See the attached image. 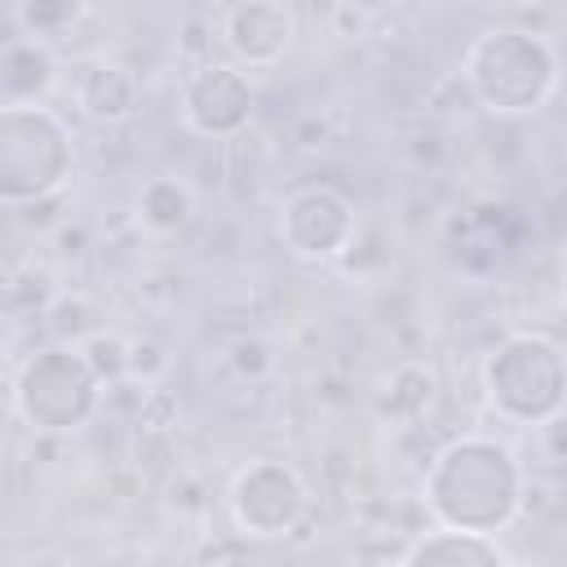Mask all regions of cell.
I'll return each mask as SVG.
<instances>
[{
	"label": "cell",
	"instance_id": "4",
	"mask_svg": "<svg viewBox=\"0 0 567 567\" xmlns=\"http://www.w3.org/2000/svg\"><path fill=\"white\" fill-rule=\"evenodd\" d=\"M487 399L509 421H545L563 408V354L545 337H509L483 368Z\"/></svg>",
	"mask_w": 567,
	"mask_h": 567
},
{
	"label": "cell",
	"instance_id": "11",
	"mask_svg": "<svg viewBox=\"0 0 567 567\" xmlns=\"http://www.w3.org/2000/svg\"><path fill=\"white\" fill-rule=\"evenodd\" d=\"M399 563L425 567V563H470V567H501L505 549L487 532H465V527H439L430 536H416Z\"/></svg>",
	"mask_w": 567,
	"mask_h": 567
},
{
	"label": "cell",
	"instance_id": "26",
	"mask_svg": "<svg viewBox=\"0 0 567 567\" xmlns=\"http://www.w3.org/2000/svg\"><path fill=\"white\" fill-rule=\"evenodd\" d=\"M58 239L66 244V252H84V239H89V235H84V226H62V221H58Z\"/></svg>",
	"mask_w": 567,
	"mask_h": 567
},
{
	"label": "cell",
	"instance_id": "6",
	"mask_svg": "<svg viewBox=\"0 0 567 567\" xmlns=\"http://www.w3.org/2000/svg\"><path fill=\"white\" fill-rule=\"evenodd\" d=\"M230 514L244 536H288L306 518V487L279 461H252L230 487Z\"/></svg>",
	"mask_w": 567,
	"mask_h": 567
},
{
	"label": "cell",
	"instance_id": "24",
	"mask_svg": "<svg viewBox=\"0 0 567 567\" xmlns=\"http://www.w3.org/2000/svg\"><path fill=\"white\" fill-rule=\"evenodd\" d=\"M208 49H213V27L199 22V18H190V22L182 27V53H186V58H204Z\"/></svg>",
	"mask_w": 567,
	"mask_h": 567
},
{
	"label": "cell",
	"instance_id": "15",
	"mask_svg": "<svg viewBox=\"0 0 567 567\" xmlns=\"http://www.w3.org/2000/svg\"><path fill=\"white\" fill-rule=\"evenodd\" d=\"M0 71H4V84H9L13 97H35L49 84V75H53L49 53L40 44H31V40L27 44H9L0 53Z\"/></svg>",
	"mask_w": 567,
	"mask_h": 567
},
{
	"label": "cell",
	"instance_id": "9",
	"mask_svg": "<svg viewBox=\"0 0 567 567\" xmlns=\"http://www.w3.org/2000/svg\"><path fill=\"white\" fill-rule=\"evenodd\" d=\"M226 49L248 66H275L292 44V13L284 0H239L221 22Z\"/></svg>",
	"mask_w": 567,
	"mask_h": 567
},
{
	"label": "cell",
	"instance_id": "1",
	"mask_svg": "<svg viewBox=\"0 0 567 567\" xmlns=\"http://www.w3.org/2000/svg\"><path fill=\"white\" fill-rule=\"evenodd\" d=\"M425 501L443 527L496 532L523 505V474L514 452L492 439H461L443 447L425 478Z\"/></svg>",
	"mask_w": 567,
	"mask_h": 567
},
{
	"label": "cell",
	"instance_id": "27",
	"mask_svg": "<svg viewBox=\"0 0 567 567\" xmlns=\"http://www.w3.org/2000/svg\"><path fill=\"white\" fill-rule=\"evenodd\" d=\"M4 288H9V270H0V297H4Z\"/></svg>",
	"mask_w": 567,
	"mask_h": 567
},
{
	"label": "cell",
	"instance_id": "3",
	"mask_svg": "<svg viewBox=\"0 0 567 567\" xmlns=\"http://www.w3.org/2000/svg\"><path fill=\"white\" fill-rule=\"evenodd\" d=\"M66 173V133L49 111L13 106L0 111V199L31 204L62 190Z\"/></svg>",
	"mask_w": 567,
	"mask_h": 567
},
{
	"label": "cell",
	"instance_id": "2",
	"mask_svg": "<svg viewBox=\"0 0 567 567\" xmlns=\"http://www.w3.org/2000/svg\"><path fill=\"white\" fill-rule=\"evenodd\" d=\"M465 84L474 106L487 111H536L558 80L554 49L532 31H487L465 58Z\"/></svg>",
	"mask_w": 567,
	"mask_h": 567
},
{
	"label": "cell",
	"instance_id": "18",
	"mask_svg": "<svg viewBox=\"0 0 567 567\" xmlns=\"http://www.w3.org/2000/svg\"><path fill=\"white\" fill-rule=\"evenodd\" d=\"M75 350L84 354V363L93 368L97 381H115V377H124V337H120V332H102V328H93L84 341H75Z\"/></svg>",
	"mask_w": 567,
	"mask_h": 567
},
{
	"label": "cell",
	"instance_id": "14",
	"mask_svg": "<svg viewBox=\"0 0 567 567\" xmlns=\"http://www.w3.org/2000/svg\"><path fill=\"white\" fill-rule=\"evenodd\" d=\"M80 13H84L80 0H18V31L31 44H49V40L71 35Z\"/></svg>",
	"mask_w": 567,
	"mask_h": 567
},
{
	"label": "cell",
	"instance_id": "17",
	"mask_svg": "<svg viewBox=\"0 0 567 567\" xmlns=\"http://www.w3.org/2000/svg\"><path fill=\"white\" fill-rule=\"evenodd\" d=\"M44 315H49V332H53L58 341H84V337L97 328V310H93L89 297H80V292H71V297H58V292H53V301L44 306Z\"/></svg>",
	"mask_w": 567,
	"mask_h": 567
},
{
	"label": "cell",
	"instance_id": "25",
	"mask_svg": "<svg viewBox=\"0 0 567 567\" xmlns=\"http://www.w3.org/2000/svg\"><path fill=\"white\" fill-rule=\"evenodd\" d=\"M323 137H328V124H323L319 115H306V120L297 124V133H292L297 146H323Z\"/></svg>",
	"mask_w": 567,
	"mask_h": 567
},
{
	"label": "cell",
	"instance_id": "16",
	"mask_svg": "<svg viewBox=\"0 0 567 567\" xmlns=\"http://www.w3.org/2000/svg\"><path fill=\"white\" fill-rule=\"evenodd\" d=\"M53 301V275L44 266H22V270H9V288L0 297V310L9 315H35Z\"/></svg>",
	"mask_w": 567,
	"mask_h": 567
},
{
	"label": "cell",
	"instance_id": "10",
	"mask_svg": "<svg viewBox=\"0 0 567 567\" xmlns=\"http://www.w3.org/2000/svg\"><path fill=\"white\" fill-rule=\"evenodd\" d=\"M75 106L97 124H124L137 106V84L115 62H89L75 75Z\"/></svg>",
	"mask_w": 567,
	"mask_h": 567
},
{
	"label": "cell",
	"instance_id": "20",
	"mask_svg": "<svg viewBox=\"0 0 567 567\" xmlns=\"http://www.w3.org/2000/svg\"><path fill=\"white\" fill-rule=\"evenodd\" d=\"M270 368H275V354H270V346H266L261 337H239V341L230 346V372H235L239 381L257 385V381L270 377Z\"/></svg>",
	"mask_w": 567,
	"mask_h": 567
},
{
	"label": "cell",
	"instance_id": "22",
	"mask_svg": "<svg viewBox=\"0 0 567 567\" xmlns=\"http://www.w3.org/2000/svg\"><path fill=\"white\" fill-rule=\"evenodd\" d=\"M328 27H332V35H363L372 27V13L363 4H354V0H332Z\"/></svg>",
	"mask_w": 567,
	"mask_h": 567
},
{
	"label": "cell",
	"instance_id": "5",
	"mask_svg": "<svg viewBox=\"0 0 567 567\" xmlns=\"http://www.w3.org/2000/svg\"><path fill=\"white\" fill-rule=\"evenodd\" d=\"M97 377L93 368L84 363L80 350L71 346H53V350H40L22 377H18V412L44 430V434H62V430H75L93 416L97 408Z\"/></svg>",
	"mask_w": 567,
	"mask_h": 567
},
{
	"label": "cell",
	"instance_id": "12",
	"mask_svg": "<svg viewBox=\"0 0 567 567\" xmlns=\"http://www.w3.org/2000/svg\"><path fill=\"white\" fill-rule=\"evenodd\" d=\"M434 403H439V377H434V368L408 359V363H399L390 372V381H385V408H390V416H399L408 425H421L434 412Z\"/></svg>",
	"mask_w": 567,
	"mask_h": 567
},
{
	"label": "cell",
	"instance_id": "13",
	"mask_svg": "<svg viewBox=\"0 0 567 567\" xmlns=\"http://www.w3.org/2000/svg\"><path fill=\"white\" fill-rule=\"evenodd\" d=\"M195 213V199H190V186L182 177H151L142 190H137V221L155 235H173L190 221Z\"/></svg>",
	"mask_w": 567,
	"mask_h": 567
},
{
	"label": "cell",
	"instance_id": "8",
	"mask_svg": "<svg viewBox=\"0 0 567 567\" xmlns=\"http://www.w3.org/2000/svg\"><path fill=\"white\" fill-rule=\"evenodd\" d=\"M252 115V89L248 80L226 62H204L182 93V120L199 137H235L248 128Z\"/></svg>",
	"mask_w": 567,
	"mask_h": 567
},
{
	"label": "cell",
	"instance_id": "23",
	"mask_svg": "<svg viewBox=\"0 0 567 567\" xmlns=\"http://www.w3.org/2000/svg\"><path fill=\"white\" fill-rule=\"evenodd\" d=\"M195 558L199 563H244V558H252V549H248V540H208L195 549Z\"/></svg>",
	"mask_w": 567,
	"mask_h": 567
},
{
	"label": "cell",
	"instance_id": "19",
	"mask_svg": "<svg viewBox=\"0 0 567 567\" xmlns=\"http://www.w3.org/2000/svg\"><path fill=\"white\" fill-rule=\"evenodd\" d=\"M168 372V354L155 337H124V377L137 385H155Z\"/></svg>",
	"mask_w": 567,
	"mask_h": 567
},
{
	"label": "cell",
	"instance_id": "21",
	"mask_svg": "<svg viewBox=\"0 0 567 567\" xmlns=\"http://www.w3.org/2000/svg\"><path fill=\"white\" fill-rule=\"evenodd\" d=\"M137 425H142V430H168V425H177V399H173L168 390H159V381L142 390Z\"/></svg>",
	"mask_w": 567,
	"mask_h": 567
},
{
	"label": "cell",
	"instance_id": "7",
	"mask_svg": "<svg viewBox=\"0 0 567 567\" xmlns=\"http://www.w3.org/2000/svg\"><path fill=\"white\" fill-rule=\"evenodd\" d=\"M279 235H284L288 252H297L306 261H328V257H341V248L350 244L354 213H350L346 195H337L332 186H306L284 199Z\"/></svg>",
	"mask_w": 567,
	"mask_h": 567
}]
</instances>
